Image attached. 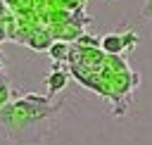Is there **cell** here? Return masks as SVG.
Masks as SVG:
<instances>
[{
  "instance_id": "277c9868",
  "label": "cell",
  "mask_w": 152,
  "mask_h": 145,
  "mask_svg": "<svg viewBox=\"0 0 152 145\" xmlns=\"http://www.w3.org/2000/svg\"><path fill=\"white\" fill-rule=\"evenodd\" d=\"M50 43H52V38H50L48 31H33L31 38H28V45H31L33 50H48Z\"/></svg>"
},
{
  "instance_id": "52a82bcc",
  "label": "cell",
  "mask_w": 152,
  "mask_h": 145,
  "mask_svg": "<svg viewBox=\"0 0 152 145\" xmlns=\"http://www.w3.org/2000/svg\"><path fill=\"white\" fill-rule=\"evenodd\" d=\"M121 38H124V48H126V52H131V50L138 45V33H135V31H124Z\"/></svg>"
},
{
  "instance_id": "8992f818",
  "label": "cell",
  "mask_w": 152,
  "mask_h": 145,
  "mask_svg": "<svg viewBox=\"0 0 152 145\" xmlns=\"http://www.w3.org/2000/svg\"><path fill=\"white\" fill-rule=\"evenodd\" d=\"M10 100H12V86H10V81L0 74V107H5Z\"/></svg>"
},
{
  "instance_id": "3957f363",
  "label": "cell",
  "mask_w": 152,
  "mask_h": 145,
  "mask_svg": "<svg viewBox=\"0 0 152 145\" xmlns=\"http://www.w3.org/2000/svg\"><path fill=\"white\" fill-rule=\"evenodd\" d=\"M100 48H102L107 55H121V52L126 50V48H124V38H121V33H107V36H102Z\"/></svg>"
},
{
  "instance_id": "5b68a950",
  "label": "cell",
  "mask_w": 152,
  "mask_h": 145,
  "mask_svg": "<svg viewBox=\"0 0 152 145\" xmlns=\"http://www.w3.org/2000/svg\"><path fill=\"white\" fill-rule=\"evenodd\" d=\"M48 52H50V57H52L55 62H62V59L69 57V45H66V43H50Z\"/></svg>"
},
{
  "instance_id": "9c48e42d",
  "label": "cell",
  "mask_w": 152,
  "mask_h": 145,
  "mask_svg": "<svg viewBox=\"0 0 152 145\" xmlns=\"http://www.w3.org/2000/svg\"><path fill=\"white\" fill-rule=\"evenodd\" d=\"M5 71V57H2V52H0V74Z\"/></svg>"
},
{
  "instance_id": "6da1fadb",
  "label": "cell",
  "mask_w": 152,
  "mask_h": 145,
  "mask_svg": "<svg viewBox=\"0 0 152 145\" xmlns=\"http://www.w3.org/2000/svg\"><path fill=\"white\" fill-rule=\"evenodd\" d=\"M59 112L62 102H52L50 95H21L0 107V135L19 145L43 143Z\"/></svg>"
},
{
  "instance_id": "30bf717a",
  "label": "cell",
  "mask_w": 152,
  "mask_h": 145,
  "mask_svg": "<svg viewBox=\"0 0 152 145\" xmlns=\"http://www.w3.org/2000/svg\"><path fill=\"white\" fill-rule=\"evenodd\" d=\"M0 29H2V21H0ZM5 38V31H0V40Z\"/></svg>"
},
{
  "instance_id": "7a4b0ae2",
  "label": "cell",
  "mask_w": 152,
  "mask_h": 145,
  "mask_svg": "<svg viewBox=\"0 0 152 145\" xmlns=\"http://www.w3.org/2000/svg\"><path fill=\"white\" fill-rule=\"evenodd\" d=\"M45 83H48V95L52 97V95H57L59 90H64V86L69 83V74L64 71V69H59V67H55L50 74H48V78H45Z\"/></svg>"
},
{
  "instance_id": "ba28073f",
  "label": "cell",
  "mask_w": 152,
  "mask_h": 145,
  "mask_svg": "<svg viewBox=\"0 0 152 145\" xmlns=\"http://www.w3.org/2000/svg\"><path fill=\"white\" fill-rule=\"evenodd\" d=\"M140 17L152 21V0H142V7H140Z\"/></svg>"
}]
</instances>
